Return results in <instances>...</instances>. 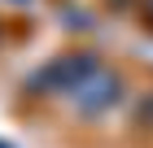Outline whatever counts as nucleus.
Here are the masks:
<instances>
[{
	"label": "nucleus",
	"mask_w": 153,
	"mask_h": 148,
	"mask_svg": "<svg viewBox=\"0 0 153 148\" xmlns=\"http://www.w3.org/2000/svg\"><path fill=\"white\" fill-rule=\"evenodd\" d=\"M96 70L101 66H96L92 52H66V57L48 61L44 70H35V74L26 79V87L31 91H74L83 79H92Z\"/></svg>",
	"instance_id": "nucleus-1"
},
{
	"label": "nucleus",
	"mask_w": 153,
	"mask_h": 148,
	"mask_svg": "<svg viewBox=\"0 0 153 148\" xmlns=\"http://www.w3.org/2000/svg\"><path fill=\"white\" fill-rule=\"evenodd\" d=\"M109 4H114V9H123V4H127V0H109Z\"/></svg>",
	"instance_id": "nucleus-4"
},
{
	"label": "nucleus",
	"mask_w": 153,
	"mask_h": 148,
	"mask_svg": "<svg viewBox=\"0 0 153 148\" xmlns=\"http://www.w3.org/2000/svg\"><path fill=\"white\" fill-rule=\"evenodd\" d=\"M118 91H123V79L109 74V70H96L92 79H83L79 87H74V109H79L83 118H96V113H105L109 105L118 100Z\"/></svg>",
	"instance_id": "nucleus-2"
},
{
	"label": "nucleus",
	"mask_w": 153,
	"mask_h": 148,
	"mask_svg": "<svg viewBox=\"0 0 153 148\" xmlns=\"http://www.w3.org/2000/svg\"><path fill=\"white\" fill-rule=\"evenodd\" d=\"M0 148H4V144H0Z\"/></svg>",
	"instance_id": "nucleus-5"
},
{
	"label": "nucleus",
	"mask_w": 153,
	"mask_h": 148,
	"mask_svg": "<svg viewBox=\"0 0 153 148\" xmlns=\"http://www.w3.org/2000/svg\"><path fill=\"white\" fill-rule=\"evenodd\" d=\"M144 22H153V0H144Z\"/></svg>",
	"instance_id": "nucleus-3"
}]
</instances>
